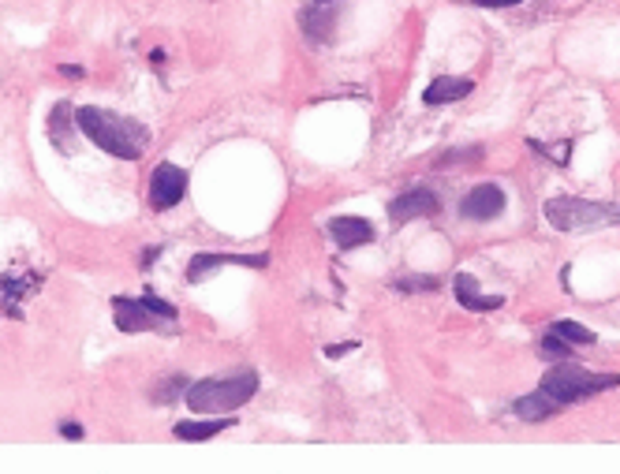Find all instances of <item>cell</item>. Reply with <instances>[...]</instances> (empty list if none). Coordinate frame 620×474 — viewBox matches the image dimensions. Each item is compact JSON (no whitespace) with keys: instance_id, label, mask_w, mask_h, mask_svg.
I'll return each instance as SVG.
<instances>
[{"instance_id":"obj_17","label":"cell","mask_w":620,"mask_h":474,"mask_svg":"<svg viewBox=\"0 0 620 474\" xmlns=\"http://www.w3.org/2000/svg\"><path fill=\"white\" fill-rule=\"evenodd\" d=\"M550 333H557L561 340H568V344H594V333L587 329V326H580V321H553L550 326Z\"/></svg>"},{"instance_id":"obj_2","label":"cell","mask_w":620,"mask_h":474,"mask_svg":"<svg viewBox=\"0 0 620 474\" xmlns=\"http://www.w3.org/2000/svg\"><path fill=\"white\" fill-rule=\"evenodd\" d=\"M258 392V373L255 370H236L225 378H202L191 381V389L184 392V400L191 411L198 415H229L243 404H251Z\"/></svg>"},{"instance_id":"obj_16","label":"cell","mask_w":620,"mask_h":474,"mask_svg":"<svg viewBox=\"0 0 620 474\" xmlns=\"http://www.w3.org/2000/svg\"><path fill=\"white\" fill-rule=\"evenodd\" d=\"M557 407H561V404L553 400L550 392H542V389H538V392H531V396H519V400L512 404V411H516L519 418H524V422H545Z\"/></svg>"},{"instance_id":"obj_6","label":"cell","mask_w":620,"mask_h":474,"mask_svg":"<svg viewBox=\"0 0 620 474\" xmlns=\"http://www.w3.org/2000/svg\"><path fill=\"white\" fill-rule=\"evenodd\" d=\"M184 194H187V172L161 161L150 172V206L154 210H172V206L184 202Z\"/></svg>"},{"instance_id":"obj_7","label":"cell","mask_w":620,"mask_h":474,"mask_svg":"<svg viewBox=\"0 0 620 474\" xmlns=\"http://www.w3.org/2000/svg\"><path fill=\"white\" fill-rule=\"evenodd\" d=\"M437 206L441 202H437V194L430 187H411V191H404L400 198H392V202H389V220L392 224H408L415 217H434Z\"/></svg>"},{"instance_id":"obj_15","label":"cell","mask_w":620,"mask_h":474,"mask_svg":"<svg viewBox=\"0 0 620 474\" xmlns=\"http://www.w3.org/2000/svg\"><path fill=\"white\" fill-rule=\"evenodd\" d=\"M236 426V418H202V422H176L172 434L180 441H213L217 434H225Z\"/></svg>"},{"instance_id":"obj_10","label":"cell","mask_w":620,"mask_h":474,"mask_svg":"<svg viewBox=\"0 0 620 474\" xmlns=\"http://www.w3.org/2000/svg\"><path fill=\"white\" fill-rule=\"evenodd\" d=\"M329 236L340 251H355V246H366L374 239V224L366 217H333L329 220Z\"/></svg>"},{"instance_id":"obj_19","label":"cell","mask_w":620,"mask_h":474,"mask_svg":"<svg viewBox=\"0 0 620 474\" xmlns=\"http://www.w3.org/2000/svg\"><path fill=\"white\" fill-rule=\"evenodd\" d=\"M396 291H437V277H430V273H423V277H400L392 281Z\"/></svg>"},{"instance_id":"obj_9","label":"cell","mask_w":620,"mask_h":474,"mask_svg":"<svg viewBox=\"0 0 620 474\" xmlns=\"http://www.w3.org/2000/svg\"><path fill=\"white\" fill-rule=\"evenodd\" d=\"M220 265H243V269H265V255H194L187 265V281H206L213 269Z\"/></svg>"},{"instance_id":"obj_23","label":"cell","mask_w":620,"mask_h":474,"mask_svg":"<svg viewBox=\"0 0 620 474\" xmlns=\"http://www.w3.org/2000/svg\"><path fill=\"white\" fill-rule=\"evenodd\" d=\"M352 347H355V344H329V347H326V355H329V359H340V355H348Z\"/></svg>"},{"instance_id":"obj_8","label":"cell","mask_w":620,"mask_h":474,"mask_svg":"<svg viewBox=\"0 0 620 474\" xmlns=\"http://www.w3.org/2000/svg\"><path fill=\"white\" fill-rule=\"evenodd\" d=\"M501 213H505V191L498 183H479L460 202V217H467V220H493Z\"/></svg>"},{"instance_id":"obj_12","label":"cell","mask_w":620,"mask_h":474,"mask_svg":"<svg viewBox=\"0 0 620 474\" xmlns=\"http://www.w3.org/2000/svg\"><path fill=\"white\" fill-rule=\"evenodd\" d=\"M456 303H460L463 310L486 314V310H498V307L505 303V299H501V295H482L471 273H456Z\"/></svg>"},{"instance_id":"obj_24","label":"cell","mask_w":620,"mask_h":474,"mask_svg":"<svg viewBox=\"0 0 620 474\" xmlns=\"http://www.w3.org/2000/svg\"><path fill=\"white\" fill-rule=\"evenodd\" d=\"M157 255H161V246H150V251H146V255H142V269H150V262H154Z\"/></svg>"},{"instance_id":"obj_1","label":"cell","mask_w":620,"mask_h":474,"mask_svg":"<svg viewBox=\"0 0 620 474\" xmlns=\"http://www.w3.org/2000/svg\"><path fill=\"white\" fill-rule=\"evenodd\" d=\"M76 120H79V131L94 146H102L105 154H112L120 161H139L146 154V146H150V131H146L139 120H128L120 112L83 105V109H76Z\"/></svg>"},{"instance_id":"obj_4","label":"cell","mask_w":620,"mask_h":474,"mask_svg":"<svg viewBox=\"0 0 620 474\" xmlns=\"http://www.w3.org/2000/svg\"><path fill=\"white\" fill-rule=\"evenodd\" d=\"M542 217L550 220L557 232H590V228H606V224H620V206L561 194L542 206Z\"/></svg>"},{"instance_id":"obj_25","label":"cell","mask_w":620,"mask_h":474,"mask_svg":"<svg viewBox=\"0 0 620 474\" xmlns=\"http://www.w3.org/2000/svg\"><path fill=\"white\" fill-rule=\"evenodd\" d=\"M314 4H333V0H314Z\"/></svg>"},{"instance_id":"obj_14","label":"cell","mask_w":620,"mask_h":474,"mask_svg":"<svg viewBox=\"0 0 620 474\" xmlns=\"http://www.w3.org/2000/svg\"><path fill=\"white\" fill-rule=\"evenodd\" d=\"M300 27L310 41H329L333 27H337V8L333 4H310L303 15H300Z\"/></svg>"},{"instance_id":"obj_20","label":"cell","mask_w":620,"mask_h":474,"mask_svg":"<svg viewBox=\"0 0 620 474\" xmlns=\"http://www.w3.org/2000/svg\"><path fill=\"white\" fill-rule=\"evenodd\" d=\"M542 352H545V355H553V359H568V355H572V344L561 340L557 333H545V340H542Z\"/></svg>"},{"instance_id":"obj_21","label":"cell","mask_w":620,"mask_h":474,"mask_svg":"<svg viewBox=\"0 0 620 474\" xmlns=\"http://www.w3.org/2000/svg\"><path fill=\"white\" fill-rule=\"evenodd\" d=\"M60 437H71V441H79L83 437V426H79V422H60Z\"/></svg>"},{"instance_id":"obj_13","label":"cell","mask_w":620,"mask_h":474,"mask_svg":"<svg viewBox=\"0 0 620 474\" xmlns=\"http://www.w3.org/2000/svg\"><path fill=\"white\" fill-rule=\"evenodd\" d=\"M471 90H475V83L471 79H456V75H441V79H434L423 94L427 105H449V102H460V97H467Z\"/></svg>"},{"instance_id":"obj_5","label":"cell","mask_w":620,"mask_h":474,"mask_svg":"<svg viewBox=\"0 0 620 474\" xmlns=\"http://www.w3.org/2000/svg\"><path fill=\"white\" fill-rule=\"evenodd\" d=\"M112 321L120 333H150L161 326H176V321L157 314L146 299H112Z\"/></svg>"},{"instance_id":"obj_11","label":"cell","mask_w":620,"mask_h":474,"mask_svg":"<svg viewBox=\"0 0 620 474\" xmlns=\"http://www.w3.org/2000/svg\"><path fill=\"white\" fill-rule=\"evenodd\" d=\"M76 109H71L67 102H57L53 112H49V142H53L60 154H76Z\"/></svg>"},{"instance_id":"obj_22","label":"cell","mask_w":620,"mask_h":474,"mask_svg":"<svg viewBox=\"0 0 620 474\" xmlns=\"http://www.w3.org/2000/svg\"><path fill=\"white\" fill-rule=\"evenodd\" d=\"M479 8H512V4H524V0H471Z\"/></svg>"},{"instance_id":"obj_3","label":"cell","mask_w":620,"mask_h":474,"mask_svg":"<svg viewBox=\"0 0 620 474\" xmlns=\"http://www.w3.org/2000/svg\"><path fill=\"white\" fill-rule=\"evenodd\" d=\"M616 373H590L583 370L580 362H568L561 359V366L553 370H545V378H542V392H550L553 400L564 407V404H580V400H590V396H598V392H609L616 389Z\"/></svg>"},{"instance_id":"obj_18","label":"cell","mask_w":620,"mask_h":474,"mask_svg":"<svg viewBox=\"0 0 620 474\" xmlns=\"http://www.w3.org/2000/svg\"><path fill=\"white\" fill-rule=\"evenodd\" d=\"M191 389V381L184 378V373H172V378H165L161 385H157V392H154V400L157 404H172V400H180V396Z\"/></svg>"}]
</instances>
